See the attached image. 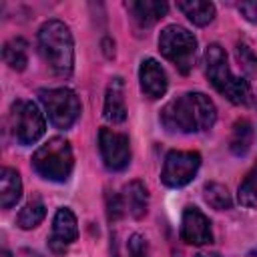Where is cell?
Listing matches in <instances>:
<instances>
[{
	"label": "cell",
	"mask_w": 257,
	"mask_h": 257,
	"mask_svg": "<svg viewBox=\"0 0 257 257\" xmlns=\"http://www.w3.org/2000/svg\"><path fill=\"white\" fill-rule=\"evenodd\" d=\"M217 120L213 100L203 92H185L161 110V122L171 133H199L207 131Z\"/></svg>",
	"instance_id": "cell-1"
},
{
	"label": "cell",
	"mask_w": 257,
	"mask_h": 257,
	"mask_svg": "<svg viewBox=\"0 0 257 257\" xmlns=\"http://www.w3.org/2000/svg\"><path fill=\"white\" fill-rule=\"evenodd\" d=\"M38 48L56 76H70L74 68V42L68 26L60 20H48L38 30Z\"/></svg>",
	"instance_id": "cell-2"
},
{
	"label": "cell",
	"mask_w": 257,
	"mask_h": 257,
	"mask_svg": "<svg viewBox=\"0 0 257 257\" xmlns=\"http://www.w3.org/2000/svg\"><path fill=\"white\" fill-rule=\"evenodd\" d=\"M205 72L209 82L233 104H247L251 100V88L245 78L231 72L227 54L219 44H209L205 50Z\"/></svg>",
	"instance_id": "cell-3"
},
{
	"label": "cell",
	"mask_w": 257,
	"mask_h": 257,
	"mask_svg": "<svg viewBox=\"0 0 257 257\" xmlns=\"http://www.w3.org/2000/svg\"><path fill=\"white\" fill-rule=\"evenodd\" d=\"M32 167L40 177L48 181H56V183L66 181L74 167L70 143L62 137H54L46 141L32 155Z\"/></svg>",
	"instance_id": "cell-4"
},
{
	"label": "cell",
	"mask_w": 257,
	"mask_h": 257,
	"mask_svg": "<svg viewBox=\"0 0 257 257\" xmlns=\"http://www.w3.org/2000/svg\"><path fill=\"white\" fill-rule=\"evenodd\" d=\"M159 50L183 74H189L197 58V38L187 28L171 24L159 36Z\"/></svg>",
	"instance_id": "cell-5"
},
{
	"label": "cell",
	"mask_w": 257,
	"mask_h": 257,
	"mask_svg": "<svg viewBox=\"0 0 257 257\" xmlns=\"http://www.w3.org/2000/svg\"><path fill=\"white\" fill-rule=\"evenodd\" d=\"M40 102L44 104L50 122L56 128H70L78 114H80V102L74 90L70 88H48L38 92Z\"/></svg>",
	"instance_id": "cell-6"
},
{
	"label": "cell",
	"mask_w": 257,
	"mask_h": 257,
	"mask_svg": "<svg viewBox=\"0 0 257 257\" xmlns=\"http://www.w3.org/2000/svg\"><path fill=\"white\" fill-rule=\"evenodd\" d=\"M10 126H12V133L20 145L36 143L46 131L44 116L32 100H16L12 104Z\"/></svg>",
	"instance_id": "cell-7"
},
{
	"label": "cell",
	"mask_w": 257,
	"mask_h": 257,
	"mask_svg": "<svg viewBox=\"0 0 257 257\" xmlns=\"http://www.w3.org/2000/svg\"><path fill=\"white\" fill-rule=\"evenodd\" d=\"M201 167V155L195 151H171L165 157L161 179L167 187H183L197 175Z\"/></svg>",
	"instance_id": "cell-8"
},
{
	"label": "cell",
	"mask_w": 257,
	"mask_h": 257,
	"mask_svg": "<svg viewBox=\"0 0 257 257\" xmlns=\"http://www.w3.org/2000/svg\"><path fill=\"white\" fill-rule=\"evenodd\" d=\"M100 157L110 171H122L131 163V143L128 137L110 128H100L98 133Z\"/></svg>",
	"instance_id": "cell-9"
},
{
	"label": "cell",
	"mask_w": 257,
	"mask_h": 257,
	"mask_svg": "<svg viewBox=\"0 0 257 257\" xmlns=\"http://www.w3.org/2000/svg\"><path fill=\"white\" fill-rule=\"evenodd\" d=\"M181 239L189 245H207L213 241L211 221L197 207L185 209L181 219Z\"/></svg>",
	"instance_id": "cell-10"
},
{
	"label": "cell",
	"mask_w": 257,
	"mask_h": 257,
	"mask_svg": "<svg viewBox=\"0 0 257 257\" xmlns=\"http://www.w3.org/2000/svg\"><path fill=\"white\" fill-rule=\"evenodd\" d=\"M78 235V223L74 213L68 207H60L52 221V235L48 239V245L54 253H64L70 243H74Z\"/></svg>",
	"instance_id": "cell-11"
},
{
	"label": "cell",
	"mask_w": 257,
	"mask_h": 257,
	"mask_svg": "<svg viewBox=\"0 0 257 257\" xmlns=\"http://www.w3.org/2000/svg\"><path fill=\"white\" fill-rule=\"evenodd\" d=\"M139 80H141V88H143L145 96H149V98H159L167 92V84H169L167 72L155 58H147L141 62Z\"/></svg>",
	"instance_id": "cell-12"
},
{
	"label": "cell",
	"mask_w": 257,
	"mask_h": 257,
	"mask_svg": "<svg viewBox=\"0 0 257 257\" xmlns=\"http://www.w3.org/2000/svg\"><path fill=\"white\" fill-rule=\"evenodd\" d=\"M126 8H128L133 20L141 28H149L167 14L169 6H167V2H159V0H131V2H126Z\"/></svg>",
	"instance_id": "cell-13"
},
{
	"label": "cell",
	"mask_w": 257,
	"mask_h": 257,
	"mask_svg": "<svg viewBox=\"0 0 257 257\" xmlns=\"http://www.w3.org/2000/svg\"><path fill=\"white\" fill-rule=\"evenodd\" d=\"M104 118L110 122H122L126 118V106H124V92H122V78L114 76L104 94Z\"/></svg>",
	"instance_id": "cell-14"
},
{
	"label": "cell",
	"mask_w": 257,
	"mask_h": 257,
	"mask_svg": "<svg viewBox=\"0 0 257 257\" xmlns=\"http://www.w3.org/2000/svg\"><path fill=\"white\" fill-rule=\"evenodd\" d=\"M22 195V181L16 169L4 167L0 173V205L4 209H10L16 205V201Z\"/></svg>",
	"instance_id": "cell-15"
},
{
	"label": "cell",
	"mask_w": 257,
	"mask_h": 257,
	"mask_svg": "<svg viewBox=\"0 0 257 257\" xmlns=\"http://www.w3.org/2000/svg\"><path fill=\"white\" fill-rule=\"evenodd\" d=\"M124 207L135 219H141L147 215L149 209V191L141 181H131L124 187Z\"/></svg>",
	"instance_id": "cell-16"
},
{
	"label": "cell",
	"mask_w": 257,
	"mask_h": 257,
	"mask_svg": "<svg viewBox=\"0 0 257 257\" xmlns=\"http://www.w3.org/2000/svg\"><path fill=\"white\" fill-rule=\"evenodd\" d=\"M177 8L197 26H207L215 18V6L211 2L203 0H181L177 2Z\"/></svg>",
	"instance_id": "cell-17"
},
{
	"label": "cell",
	"mask_w": 257,
	"mask_h": 257,
	"mask_svg": "<svg viewBox=\"0 0 257 257\" xmlns=\"http://www.w3.org/2000/svg\"><path fill=\"white\" fill-rule=\"evenodd\" d=\"M251 143H253V126L249 120L241 118L233 124V131H231V139H229V149L233 155L237 157H243L247 155V151L251 149Z\"/></svg>",
	"instance_id": "cell-18"
},
{
	"label": "cell",
	"mask_w": 257,
	"mask_h": 257,
	"mask_svg": "<svg viewBox=\"0 0 257 257\" xmlns=\"http://www.w3.org/2000/svg\"><path fill=\"white\" fill-rule=\"evenodd\" d=\"M2 58L12 70H24L28 62V44L24 38H12L2 48Z\"/></svg>",
	"instance_id": "cell-19"
},
{
	"label": "cell",
	"mask_w": 257,
	"mask_h": 257,
	"mask_svg": "<svg viewBox=\"0 0 257 257\" xmlns=\"http://www.w3.org/2000/svg\"><path fill=\"white\" fill-rule=\"evenodd\" d=\"M44 215H46L44 203H42L38 197H34V199H30V201L20 209L16 221H18V227H22V229H34V227H38V225L42 223Z\"/></svg>",
	"instance_id": "cell-20"
},
{
	"label": "cell",
	"mask_w": 257,
	"mask_h": 257,
	"mask_svg": "<svg viewBox=\"0 0 257 257\" xmlns=\"http://www.w3.org/2000/svg\"><path fill=\"white\" fill-rule=\"evenodd\" d=\"M203 197H205V201L209 203V207H213V209H217V211L231 209V205H233L227 187L221 185V183H207L205 189H203Z\"/></svg>",
	"instance_id": "cell-21"
},
{
	"label": "cell",
	"mask_w": 257,
	"mask_h": 257,
	"mask_svg": "<svg viewBox=\"0 0 257 257\" xmlns=\"http://www.w3.org/2000/svg\"><path fill=\"white\" fill-rule=\"evenodd\" d=\"M237 197H239V203H241L243 207L257 209V169L251 171V173L243 179V183L239 185Z\"/></svg>",
	"instance_id": "cell-22"
},
{
	"label": "cell",
	"mask_w": 257,
	"mask_h": 257,
	"mask_svg": "<svg viewBox=\"0 0 257 257\" xmlns=\"http://www.w3.org/2000/svg\"><path fill=\"white\" fill-rule=\"evenodd\" d=\"M237 60L241 62L243 70H245L249 76H257V56H255L253 50H251L247 44H243V42L237 44Z\"/></svg>",
	"instance_id": "cell-23"
},
{
	"label": "cell",
	"mask_w": 257,
	"mask_h": 257,
	"mask_svg": "<svg viewBox=\"0 0 257 257\" xmlns=\"http://www.w3.org/2000/svg\"><path fill=\"white\" fill-rule=\"evenodd\" d=\"M128 257H149L147 241L141 235H133L128 239Z\"/></svg>",
	"instance_id": "cell-24"
},
{
	"label": "cell",
	"mask_w": 257,
	"mask_h": 257,
	"mask_svg": "<svg viewBox=\"0 0 257 257\" xmlns=\"http://www.w3.org/2000/svg\"><path fill=\"white\" fill-rule=\"evenodd\" d=\"M106 205H108V217H110L112 221L122 215L124 203H122V199H120L116 193H108V195H106Z\"/></svg>",
	"instance_id": "cell-25"
},
{
	"label": "cell",
	"mask_w": 257,
	"mask_h": 257,
	"mask_svg": "<svg viewBox=\"0 0 257 257\" xmlns=\"http://www.w3.org/2000/svg\"><path fill=\"white\" fill-rule=\"evenodd\" d=\"M239 12L253 24H257V0H247V2H239Z\"/></svg>",
	"instance_id": "cell-26"
},
{
	"label": "cell",
	"mask_w": 257,
	"mask_h": 257,
	"mask_svg": "<svg viewBox=\"0 0 257 257\" xmlns=\"http://www.w3.org/2000/svg\"><path fill=\"white\" fill-rule=\"evenodd\" d=\"M195 257H221L219 253H199V255H195Z\"/></svg>",
	"instance_id": "cell-27"
},
{
	"label": "cell",
	"mask_w": 257,
	"mask_h": 257,
	"mask_svg": "<svg viewBox=\"0 0 257 257\" xmlns=\"http://www.w3.org/2000/svg\"><path fill=\"white\" fill-rule=\"evenodd\" d=\"M0 257H12V255H10L8 251H2V253H0Z\"/></svg>",
	"instance_id": "cell-28"
},
{
	"label": "cell",
	"mask_w": 257,
	"mask_h": 257,
	"mask_svg": "<svg viewBox=\"0 0 257 257\" xmlns=\"http://www.w3.org/2000/svg\"><path fill=\"white\" fill-rule=\"evenodd\" d=\"M247 257H257V251H251V253H249Z\"/></svg>",
	"instance_id": "cell-29"
},
{
	"label": "cell",
	"mask_w": 257,
	"mask_h": 257,
	"mask_svg": "<svg viewBox=\"0 0 257 257\" xmlns=\"http://www.w3.org/2000/svg\"><path fill=\"white\" fill-rule=\"evenodd\" d=\"M32 257H40V255H36V253H34V255H32Z\"/></svg>",
	"instance_id": "cell-30"
}]
</instances>
